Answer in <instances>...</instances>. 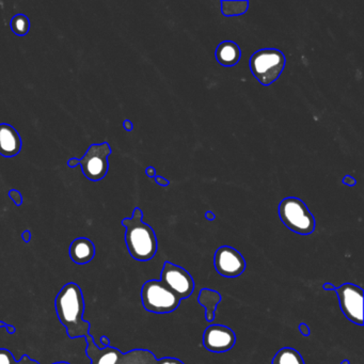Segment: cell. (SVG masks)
Here are the masks:
<instances>
[{"instance_id":"obj_11","label":"cell","mask_w":364,"mask_h":364,"mask_svg":"<svg viewBox=\"0 0 364 364\" xmlns=\"http://www.w3.org/2000/svg\"><path fill=\"white\" fill-rule=\"evenodd\" d=\"M236 343V336L231 328L223 325H210L203 333V345L212 353L231 350Z\"/></svg>"},{"instance_id":"obj_24","label":"cell","mask_w":364,"mask_h":364,"mask_svg":"<svg viewBox=\"0 0 364 364\" xmlns=\"http://www.w3.org/2000/svg\"><path fill=\"white\" fill-rule=\"evenodd\" d=\"M155 181H156L157 184L164 187L169 186L170 184L169 181L166 180V178H163V176H155Z\"/></svg>"},{"instance_id":"obj_17","label":"cell","mask_w":364,"mask_h":364,"mask_svg":"<svg viewBox=\"0 0 364 364\" xmlns=\"http://www.w3.org/2000/svg\"><path fill=\"white\" fill-rule=\"evenodd\" d=\"M248 1H221V11L225 16H240L248 10Z\"/></svg>"},{"instance_id":"obj_31","label":"cell","mask_w":364,"mask_h":364,"mask_svg":"<svg viewBox=\"0 0 364 364\" xmlns=\"http://www.w3.org/2000/svg\"><path fill=\"white\" fill-rule=\"evenodd\" d=\"M101 340L102 343H103V347L109 346L110 342L109 340H108L107 336H102Z\"/></svg>"},{"instance_id":"obj_7","label":"cell","mask_w":364,"mask_h":364,"mask_svg":"<svg viewBox=\"0 0 364 364\" xmlns=\"http://www.w3.org/2000/svg\"><path fill=\"white\" fill-rule=\"evenodd\" d=\"M334 291L345 317L355 325H363V289L353 283H344Z\"/></svg>"},{"instance_id":"obj_18","label":"cell","mask_w":364,"mask_h":364,"mask_svg":"<svg viewBox=\"0 0 364 364\" xmlns=\"http://www.w3.org/2000/svg\"><path fill=\"white\" fill-rule=\"evenodd\" d=\"M11 29L18 37H24L31 31V22L24 14H18L11 21Z\"/></svg>"},{"instance_id":"obj_21","label":"cell","mask_w":364,"mask_h":364,"mask_svg":"<svg viewBox=\"0 0 364 364\" xmlns=\"http://www.w3.org/2000/svg\"><path fill=\"white\" fill-rule=\"evenodd\" d=\"M16 364H40L39 362L36 361V360L31 359V357H28L27 355H23L21 358L20 361H16Z\"/></svg>"},{"instance_id":"obj_20","label":"cell","mask_w":364,"mask_h":364,"mask_svg":"<svg viewBox=\"0 0 364 364\" xmlns=\"http://www.w3.org/2000/svg\"><path fill=\"white\" fill-rule=\"evenodd\" d=\"M157 364H185V363H184V362L181 361L180 359H176V358L165 357V358H161V359H159V361H157Z\"/></svg>"},{"instance_id":"obj_9","label":"cell","mask_w":364,"mask_h":364,"mask_svg":"<svg viewBox=\"0 0 364 364\" xmlns=\"http://www.w3.org/2000/svg\"><path fill=\"white\" fill-rule=\"evenodd\" d=\"M161 281L181 300L191 297L195 291V281L191 274L184 268L171 262L164 264Z\"/></svg>"},{"instance_id":"obj_8","label":"cell","mask_w":364,"mask_h":364,"mask_svg":"<svg viewBox=\"0 0 364 364\" xmlns=\"http://www.w3.org/2000/svg\"><path fill=\"white\" fill-rule=\"evenodd\" d=\"M112 154V149L107 142L92 144L87 151L86 155L80 159L85 176L93 182L105 178L108 172V156Z\"/></svg>"},{"instance_id":"obj_28","label":"cell","mask_w":364,"mask_h":364,"mask_svg":"<svg viewBox=\"0 0 364 364\" xmlns=\"http://www.w3.org/2000/svg\"><path fill=\"white\" fill-rule=\"evenodd\" d=\"M336 287H334V285L332 284V283H329V282L325 283V284L323 285V289H325V291H334V289H336Z\"/></svg>"},{"instance_id":"obj_5","label":"cell","mask_w":364,"mask_h":364,"mask_svg":"<svg viewBox=\"0 0 364 364\" xmlns=\"http://www.w3.org/2000/svg\"><path fill=\"white\" fill-rule=\"evenodd\" d=\"M142 306L155 314H167L178 308L182 300L161 280H149L142 285Z\"/></svg>"},{"instance_id":"obj_32","label":"cell","mask_w":364,"mask_h":364,"mask_svg":"<svg viewBox=\"0 0 364 364\" xmlns=\"http://www.w3.org/2000/svg\"><path fill=\"white\" fill-rule=\"evenodd\" d=\"M341 364H350V362H349V360L345 359L343 360V362Z\"/></svg>"},{"instance_id":"obj_26","label":"cell","mask_w":364,"mask_h":364,"mask_svg":"<svg viewBox=\"0 0 364 364\" xmlns=\"http://www.w3.org/2000/svg\"><path fill=\"white\" fill-rule=\"evenodd\" d=\"M78 165H80V161H78L77 159H71L68 161V166H69L70 168H74Z\"/></svg>"},{"instance_id":"obj_13","label":"cell","mask_w":364,"mask_h":364,"mask_svg":"<svg viewBox=\"0 0 364 364\" xmlns=\"http://www.w3.org/2000/svg\"><path fill=\"white\" fill-rule=\"evenodd\" d=\"M69 255L74 263L78 265H86L95 259V244L89 238H76L70 246Z\"/></svg>"},{"instance_id":"obj_29","label":"cell","mask_w":364,"mask_h":364,"mask_svg":"<svg viewBox=\"0 0 364 364\" xmlns=\"http://www.w3.org/2000/svg\"><path fill=\"white\" fill-rule=\"evenodd\" d=\"M22 237H23V240H24L25 242H31V232L25 231L24 233H23Z\"/></svg>"},{"instance_id":"obj_6","label":"cell","mask_w":364,"mask_h":364,"mask_svg":"<svg viewBox=\"0 0 364 364\" xmlns=\"http://www.w3.org/2000/svg\"><path fill=\"white\" fill-rule=\"evenodd\" d=\"M284 67V55L274 48L257 50L250 58L251 72L263 86H270L276 82Z\"/></svg>"},{"instance_id":"obj_12","label":"cell","mask_w":364,"mask_h":364,"mask_svg":"<svg viewBox=\"0 0 364 364\" xmlns=\"http://www.w3.org/2000/svg\"><path fill=\"white\" fill-rule=\"evenodd\" d=\"M22 150L20 134L12 125L0 124V154L5 157H14Z\"/></svg>"},{"instance_id":"obj_3","label":"cell","mask_w":364,"mask_h":364,"mask_svg":"<svg viewBox=\"0 0 364 364\" xmlns=\"http://www.w3.org/2000/svg\"><path fill=\"white\" fill-rule=\"evenodd\" d=\"M86 341V353L91 364H157L159 361L148 349H133L124 353L112 346L100 348L92 336Z\"/></svg>"},{"instance_id":"obj_33","label":"cell","mask_w":364,"mask_h":364,"mask_svg":"<svg viewBox=\"0 0 364 364\" xmlns=\"http://www.w3.org/2000/svg\"><path fill=\"white\" fill-rule=\"evenodd\" d=\"M53 364H70V363H69V362L60 361V362H56V363H53Z\"/></svg>"},{"instance_id":"obj_30","label":"cell","mask_w":364,"mask_h":364,"mask_svg":"<svg viewBox=\"0 0 364 364\" xmlns=\"http://www.w3.org/2000/svg\"><path fill=\"white\" fill-rule=\"evenodd\" d=\"M205 217H206V219H208V221L215 220L214 213L210 212V210H208V212H206Z\"/></svg>"},{"instance_id":"obj_27","label":"cell","mask_w":364,"mask_h":364,"mask_svg":"<svg viewBox=\"0 0 364 364\" xmlns=\"http://www.w3.org/2000/svg\"><path fill=\"white\" fill-rule=\"evenodd\" d=\"M123 127H124V129H127V132H131L132 129H133V123L129 120H125L124 122H123Z\"/></svg>"},{"instance_id":"obj_19","label":"cell","mask_w":364,"mask_h":364,"mask_svg":"<svg viewBox=\"0 0 364 364\" xmlns=\"http://www.w3.org/2000/svg\"><path fill=\"white\" fill-rule=\"evenodd\" d=\"M9 197L11 198L12 200H14V203H16V206L22 205L23 197L22 193H21L20 191H14V189H12V191H9Z\"/></svg>"},{"instance_id":"obj_4","label":"cell","mask_w":364,"mask_h":364,"mask_svg":"<svg viewBox=\"0 0 364 364\" xmlns=\"http://www.w3.org/2000/svg\"><path fill=\"white\" fill-rule=\"evenodd\" d=\"M279 216L285 227L300 235H309L315 230L314 216L304 201L298 198H287L279 205Z\"/></svg>"},{"instance_id":"obj_2","label":"cell","mask_w":364,"mask_h":364,"mask_svg":"<svg viewBox=\"0 0 364 364\" xmlns=\"http://www.w3.org/2000/svg\"><path fill=\"white\" fill-rule=\"evenodd\" d=\"M142 218L144 213L136 208L132 218L123 219L122 225L127 229L125 242L131 257L136 261L148 262L156 255L159 244L154 230Z\"/></svg>"},{"instance_id":"obj_16","label":"cell","mask_w":364,"mask_h":364,"mask_svg":"<svg viewBox=\"0 0 364 364\" xmlns=\"http://www.w3.org/2000/svg\"><path fill=\"white\" fill-rule=\"evenodd\" d=\"M272 364H306L299 351L291 347H283L274 355Z\"/></svg>"},{"instance_id":"obj_15","label":"cell","mask_w":364,"mask_h":364,"mask_svg":"<svg viewBox=\"0 0 364 364\" xmlns=\"http://www.w3.org/2000/svg\"><path fill=\"white\" fill-rule=\"evenodd\" d=\"M221 294L214 289H202L198 296V302L200 306L205 309V319L208 323H212L215 319V312L217 306L221 302Z\"/></svg>"},{"instance_id":"obj_1","label":"cell","mask_w":364,"mask_h":364,"mask_svg":"<svg viewBox=\"0 0 364 364\" xmlns=\"http://www.w3.org/2000/svg\"><path fill=\"white\" fill-rule=\"evenodd\" d=\"M55 308L70 338H90L91 325L84 319L85 299L80 285L67 283L57 295Z\"/></svg>"},{"instance_id":"obj_10","label":"cell","mask_w":364,"mask_h":364,"mask_svg":"<svg viewBox=\"0 0 364 364\" xmlns=\"http://www.w3.org/2000/svg\"><path fill=\"white\" fill-rule=\"evenodd\" d=\"M214 266L220 276L233 279L245 272L247 264L240 251L230 246H223L215 252Z\"/></svg>"},{"instance_id":"obj_23","label":"cell","mask_w":364,"mask_h":364,"mask_svg":"<svg viewBox=\"0 0 364 364\" xmlns=\"http://www.w3.org/2000/svg\"><path fill=\"white\" fill-rule=\"evenodd\" d=\"M343 183H344L345 185H347V186H355V184H357V182H355V178H353V176H344V178H343Z\"/></svg>"},{"instance_id":"obj_22","label":"cell","mask_w":364,"mask_h":364,"mask_svg":"<svg viewBox=\"0 0 364 364\" xmlns=\"http://www.w3.org/2000/svg\"><path fill=\"white\" fill-rule=\"evenodd\" d=\"M298 329H299L300 333L302 334L304 336H310L311 331L310 328H309V326L306 325V323H301L299 325V327H298Z\"/></svg>"},{"instance_id":"obj_14","label":"cell","mask_w":364,"mask_h":364,"mask_svg":"<svg viewBox=\"0 0 364 364\" xmlns=\"http://www.w3.org/2000/svg\"><path fill=\"white\" fill-rule=\"evenodd\" d=\"M242 52L240 46L232 41H225L216 48V59L223 67H233L240 60Z\"/></svg>"},{"instance_id":"obj_25","label":"cell","mask_w":364,"mask_h":364,"mask_svg":"<svg viewBox=\"0 0 364 364\" xmlns=\"http://www.w3.org/2000/svg\"><path fill=\"white\" fill-rule=\"evenodd\" d=\"M146 176H149V178H155V174H156V171H155L154 167H148L146 170Z\"/></svg>"}]
</instances>
